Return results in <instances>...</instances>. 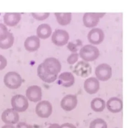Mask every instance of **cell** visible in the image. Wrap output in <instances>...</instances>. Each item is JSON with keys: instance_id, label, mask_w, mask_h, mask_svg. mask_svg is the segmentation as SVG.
<instances>
[{"instance_id": "14", "label": "cell", "mask_w": 129, "mask_h": 128, "mask_svg": "<svg viewBox=\"0 0 129 128\" xmlns=\"http://www.w3.org/2000/svg\"><path fill=\"white\" fill-rule=\"evenodd\" d=\"M84 89L86 92L91 95L96 94L100 89V83L95 77L87 79L84 82Z\"/></svg>"}, {"instance_id": "17", "label": "cell", "mask_w": 129, "mask_h": 128, "mask_svg": "<svg viewBox=\"0 0 129 128\" xmlns=\"http://www.w3.org/2000/svg\"><path fill=\"white\" fill-rule=\"evenodd\" d=\"M21 19V14L18 13H7L4 15L3 18L4 24L9 27L16 26Z\"/></svg>"}, {"instance_id": "31", "label": "cell", "mask_w": 129, "mask_h": 128, "mask_svg": "<svg viewBox=\"0 0 129 128\" xmlns=\"http://www.w3.org/2000/svg\"><path fill=\"white\" fill-rule=\"evenodd\" d=\"M48 128H60V126L58 124H53L51 125Z\"/></svg>"}, {"instance_id": "12", "label": "cell", "mask_w": 129, "mask_h": 128, "mask_svg": "<svg viewBox=\"0 0 129 128\" xmlns=\"http://www.w3.org/2000/svg\"><path fill=\"white\" fill-rule=\"evenodd\" d=\"M26 95L31 102L35 103L39 102L42 100V89L38 86H31L26 90Z\"/></svg>"}, {"instance_id": "33", "label": "cell", "mask_w": 129, "mask_h": 128, "mask_svg": "<svg viewBox=\"0 0 129 128\" xmlns=\"http://www.w3.org/2000/svg\"></svg>"}, {"instance_id": "25", "label": "cell", "mask_w": 129, "mask_h": 128, "mask_svg": "<svg viewBox=\"0 0 129 128\" xmlns=\"http://www.w3.org/2000/svg\"><path fill=\"white\" fill-rule=\"evenodd\" d=\"M33 17L36 20L38 21H44V20L48 18L50 16L49 13H33L31 14Z\"/></svg>"}, {"instance_id": "28", "label": "cell", "mask_w": 129, "mask_h": 128, "mask_svg": "<svg viewBox=\"0 0 129 128\" xmlns=\"http://www.w3.org/2000/svg\"><path fill=\"white\" fill-rule=\"evenodd\" d=\"M7 65V60L3 55H0V71L4 69Z\"/></svg>"}, {"instance_id": "29", "label": "cell", "mask_w": 129, "mask_h": 128, "mask_svg": "<svg viewBox=\"0 0 129 128\" xmlns=\"http://www.w3.org/2000/svg\"><path fill=\"white\" fill-rule=\"evenodd\" d=\"M16 128H33L32 125L28 124L25 122L18 123Z\"/></svg>"}, {"instance_id": "1", "label": "cell", "mask_w": 129, "mask_h": 128, "mask_svg": "<svg viewBox=\"0 0 129 128\" xmlns=\"http://www.w3.org/2000/svg\"><path fill=\"white\" fill-rule=\"evenodd\" d=\"M61 68V64L57 59L48 58L39 65L37 69L38 75L44 82L52 83L56 80Z\"/></svg>"}, {"instance_id": "13", "label": "cell", "mask_w": 129, "mask_h": 128, "mask_svg": "<svg viewBox=\"0 0 129 128\" xmlns=\"http://www.w3.org/2000/svg\"><path fill=\"white\" fill-rule=\"evenodd\" d=\"M90 43L94 45H99L104 40L105 35L103 31L100 28H93L89 32L87 36Z\"/></svg>"}, {"instance_id": "9", "label": "cell", "mask_w": 129, "mask_h": 128, "mask_svg": "<svg viewBox=\"0 0 129 128\" xmlns=\"http://www.w3.org/2000/svg\"><path fill=\"white\" fill-rule=\"evenodd\" d=\"M68 32L63 30H57L53 33L52 36V42L56 46H63L67 44L69 40Z\"/></svg>"}, {"instance_id": "19", "label": "cell", "mask_w": 129, "mask_h": 128, "mask_svg": "<svg viewBox=\"0 0 129 128\" xmlns=\"http://www.w3.org/2000/svg\"><path fill=\"white\" fill-rule=\"evenodd\" d=\"M52 33L50 26L47 24H42L38 26L37 29V37L42 39H46L49 38Z\"/></svg>"}, {"instance_id": "26", "label": "cell", "mask_w": 129, "mask_h": 128, "mask_svg": "<svg viewBox=\"0 0 129 128\" xmlns=\"http://www.w3.org/2000/svg\"><path fill=\"white\" fill-rule=\"evenodd\" d=\"M9 32L6 26L0 23V41L5 39L8 36Z\"/></svg>"}, {"instance_id": "7", "label": "cell", "mask_w": 129, "mask_h": 128, "mask_svg": "<svg viewBox=\"0 0 129 128\" xmlns=\"http://www.w3.org/2000/svg\"><path fill=\"white\" fill-rule=\"evenodd\" d=\"M95 75L99 80L107 81L112 76V69L108 64H100L96 68Z\"/></svg>"}, {"instance_id": "32", "label": "cell", "mask_w": 129, "mask_h": 128, "mask_svg": "<svg viewBox=\"0 0 129 128\" xmlns=\"http://www.w3.org/2000/svg\"><path fill=\"white\" fill-rule=\"evenodd\" d=\"M1 128H16L13 125H5Z\"/></svg>"}, {"instance_id": "15", "label": "cell", "mask_w": 129, "mask_h": 128, "mask_svg": "<svg viewBox=\"0 0 129 128\" xmlns=\"http://www.w3.org/2000/svg\"><path fill=\"white\" fill-rule=\"evenodd\" d=\"M106 106L108 110L111 113H118L123 109V102L119 98L112 97L107 101Z\"/></svg>"}, {"instance_id": "23", "label": "cell", "mask_w": 129, "mask_h": 128, "mask_svg": "<svg viewBox=\"0 0 129 128\" xmlns=\"http://www.w3.org/2000/svg\"><path fill=\"white\" fill-rule=\"evenodd\" d=\"M108 126L106 121L101 118H97L92 121L89 128H107Z\"/></svg>"}, {"instance_id": "22", "label": "cell", "mask_w": 129, "mask_h": 128, "mask_svg": "<svg viewBox=\"0 0 129 128\" xmlns=\"http://www.w3.org/2000/svg\"><path fill=\"white\" fill-rule=\"evenodd\" d=\"M14 43V37L11 32H9L5 39L0 41V48L3 50L8 49L13 45Z\"/></svg>"}, {"instance_id": "8", "label": "cell", "mask_w": 129, "mask_h": 128, "mask_svg": "<svg viewBox=\"0 0 129 128\" xmlns=\"http://www.w3.org/2000/svg\"><path fill=\"white\" fill-rule=\"evenodd\" d=\"M105 14V13H86L83 18L84 25L87 28H93L98 24L100 18H102Z\"/></svg>"}, {"instance_id": "6", "label": "cell", "mask_w": 129, "mask_h": 128, "mask_svg": "<svg viewBox=\"0 0 129 128\" xmlns=\"http://www.w3.org/2000/svg\"><path fill=\"white\" fill-rule=\"evenodd\" d=\"M2 121L6 125H15L17 124L20 119V116L17 112L13 108L7 109L1 115Z\"/></svg>"}, {"instance_id": "3", "label": "cell", "mask_w": 129, "mask_h": 128, "mask_svg": "<svg viewBox=\"0 0 129 128\" xmlns=\"http://www.w3.org/2000/svg\"><path fill=\"white\" fill-rule=\"evenodd\" d=\"M79 55L85 61L92 62L99 57L100 51L97 47L91 45H87L81 49Z\"/></svg>"}, {"instance_id": "21", "label": "cell", "mask_w": 129, "mask_h": 128, "mask_svg": "<svg viewBox=\"0 0 129 128\" xmlns=\"http://www.w3.org/2000/svg\"><path fill=\"white\" fill-rule=\"evenodd\" d=\"M91 107L92 110L96 112H103L106 107L105 101L100 98L94 99L91 103Z\"/></svg>"}, {"instance_id": "10", "label": "cell", "mask_w": 129, "mask_h": 128, "mask_svg": "<svg viewBox=\"0 0 129 128\" xmlns=\"http://www.w3.org/2000/svg\"><path fill=\"white\" fill-rule=\"evenodd\" d=\"M73 72L77 76L86 78L92 73V67L90 65L84 61H80L74 68Z\"/></svg>"}, {"instance_id": "2", "label": "cell", "mask_w": 129, "mask_h": 128, "mask_svg": "<svg viewBox=\"0 0 129 128\" xmlns=\"http://www.w3.org/2000/svg\"><path fill=\"white\" fill-rule=\"evenodd\" d=\"M23 80L18 73L15 72H8L4 76V83L5 86L10 89H17L22 84Z\"/></svg>"}, {"instance_id": "16", "label": "cell", "mask_w": 129, "mask_h": 128, "mask_svg": "<svg viewBox=\"0 0 129 128\" xmlns=\"http://www.w3.org/2000/svg\"><path fill=\"white\" fill-rule=\"evenodd\" d=\"M24 47L28 52L36 51L40 47V39L36 36H31L28 37L24 42Z\"/></svg>"}, {"instance_id": "5", "label": "cell", "mask_w": 129, "mask_h": 128, "mask_svg": "<svg viewBox=\"0 0 129 128\" xmlns=\"http://www.w3.org/2000/svg\"><path fill=\"white\" fill-rule=\"evenodd\" d=\"M36 113L41 118H48L52 114L53 107L48 101L39 102L36 107Z\"/></svg>"}, {"instance_id": "30", "label": "cell", "mask_w": 129, "mask_h": 128, "mask_svg": "<svg viewBox=\"0 0 129 128\" xmlns=\"http://www.w3.org/2000/svg\"><path fill=\"white\" fill-rule=\"evenodd\" d=\"M60 128H77L76 126L74 125L69 123H66L62 124L61 126H60Z\"/></svg>"}, {"instance_id": "20", "label": "cell", "mask_w": 129, "mask_h": 128, "mask_svg": "<svg viewBox=\"0 0 129 128\" xmlns=\"http://www.w3.org/2000/svg\"><path fill=\"white\" fill-rule=\"evenodd\" d=\"M54 15L59 24L62 26L69 25L72 20V13H55Z\"/></svg>"}, {"instance_id": "27", "label": "cell", "mask_w": 129, "mask_h": 128, "mask_svg": "<svg viewBox=\"0 0 129 128\" xmlns=\"http://www.w3.org/2000/svg\"><path fill=\"white\" fill-rule=\"evenodd\" d=\"M79 54L77 53H73L70 55L67 58V62L70 65H73L78 60Z\"/></svg>"}, {"instance_id": "11", "label": "cell", "mask_w": 129, "mask_h": 128, "mask_svg": "<svg viewBox=\"0 0 129 128\" xmlns=\"http://www.w3.org/2000/svg\"><path fill=\"white\" fill-rule=\"evenodd\" d=\"M77 104V97L71 94L64 96L61 102V108L67 112H70L75 109L76 108Z\"/></svg>"}, {"instance_id": "18", "label": "cell", "mask_w": 129, "mask_h": 128, "mask_svg": "<svg viewBox=\"0 0 129 128\" xmlns=\"http://www.w3.org/2000/svg\"><path fill=\"white\" fill-rule=\"evenodd\" d=\"M58 82L60 85L68 88L72 86L74 84L75 78L71 73L66 72L59 75Z\"/></svg>"}, {"instance_id": "24", "label": "cell", "mask_w": 129, "mask_h": 128, "mask_svg": "<svg viewBox=\"0 0 129 128\" xmlns=\"http://www.w3.org/2000/svg\"><path fill=\"white\" fill-rule=\"evenodd\" d=\"M82 43L81 40H77L74 42H69L67 45L68 49L72 52H77L79 49V47L82 46Z\"/></svg>"}, {"instance_id": "4", "label": "cell", "mask_w": 129, "mask_h": 128, "mask_svg": "<svg viewBox=\"0 0 129 128\" xmlns=\"http://www.w3.org/2000/svg\"><path fill=\"white\" fill-rule=\"evenodd\" d=\"M13 109L17 112H24L29 107L28 99L22 95H17L13 96L11 101Z\"/></svg>"}]
</instances>
